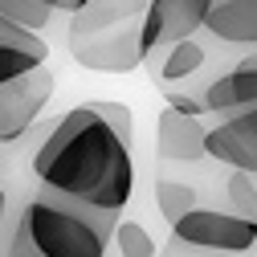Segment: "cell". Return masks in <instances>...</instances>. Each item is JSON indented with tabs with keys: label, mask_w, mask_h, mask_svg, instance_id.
Wrapping results in <instances>:
<instances>
[{
	"label": "cell",
	"mask_w": 257,
	"mask_h": 257,
	"mask_svg": "<svg viewBox=\"0 0 257 257\" xmlns=\"http://www.w3.org/2000/svg\"><path fill=\"white\" fill-rule=\"evenodd\" d=\"M33 176L102 212H122L135 192L131 110L110 98L74 106L33 151Z\"/></svg>",
	"instance_id": "obj_1"
},
{
	"label": "cell",
	"mask_w": 257,
	"mask_h": 257,
	"mask_svg": "<svg viewBox=\"0 0 257 257\" xmlns=\"http://www.w3.org/2000/svg\"><path fill=\"white\" fill-rule=\"evenodd\" d=\"M151 0H86L70 17V53L94 74H131L147 61L143 21Z\"/></svg>",
	"instance_id": "obj_2"
},
{
	"label": "cell",
	"mask_w": 257,
	"mask_h": 257,
	"mask_svg": "<svg viewBox=\"0 0 257 257\" xmlns=\"http://www.w3.org/2000/svg\"><path fill=\"white\" fill-rule=\"evenodd\" d=\"M21 229L41 257H106L118 216L41 184L21 212Z\"/></svg>",
	"instance_id": "obj_3"
},
{
	"label": "cell",
	"mask_w": 257,
	"mask_h": 257,
	"mask_svg": "<svg viewBox=\"0 0 257 257\" xmlns=\"http://www.w3.org/2000/svg\"><path fill=\"white\" fill-rule=\"evenodd\" d=\"M172 233L180 245L196 249H220V253H245L257 245V220L237 216L229 208H192L184 220L172 224Z\"/></svg>",
	"instance_id": "obj_4"
},
{
	"label": "cell",
	"mask_w": 257,
	"mask_h": 257,
	"mask_svg": "<svg viewBox=\"0 0 257 257\" xmlns=\"http://www.w3.org/2000/svg\"><path fill=\"white\" fill-rule=\"evenodd\" d=\"M216 0H151L147 5V21H143V49L155 53L172 41L184 37H200L208 29Z\"/></svg>",
	"instance_id": "obj_5"
},
{
	"label": "cell",
	"mask_w": 257,
	"mask_h": 257,
	"mask_svg": "<svg viewBox=\"0 0 257 257\" xmlns=\"http://www.w3.org/2000/svg\"><path fill=\"white\" fill-rule=\"evenodd\" d=\"M49 98H53V70L49 66L0 86V143L21 139L37 122V114L45 110Z\"/></svg>",
	"instance_id": "obj_6"
},
{
	"label": "cell",
	"mask_w": 257,
	"mask_h": 257,
	"mask_svg": "<svg viewBox=\"0 0 257 257\" xmlns=\"http://www.w3.org/2000/svg\"><path fill=\"white\" fill-rule=\"evenodd\" d=\"M200 98H204L208 114H216V122L245 114V110H257V49L237 57L233 70H224L212 82H204Z\"/></svg>",
	"instance_id": "obj_7"
},
{
	"label": "cell",
	"mask_w": 257,
	"mask_h": 257,
	"mask_svg": "<svg viewBox=\"0 0 257 257\" xmlns=\"http://www.w3.org/2000/svg\"><path fill=\"white\" fill-rule=\"evenodd\" d=\"M208 131L196 114H184L176 106H164L155 118V151L159 159H172V164H196L208 155Z\"/></svg>",
	"instance_id": "obj_8"
},
{
	"label": "cell",
	"mask_w": 257,
	"mask_h": 257,
	"mask_svg": "<svg viewBox=\"0 0 257 257\" xmlns=\"http://www.w3.org/2000/svg\"><path fill=\"white\" fill-rule=\"evenodd\" d=\"M208 155L229 164L233 172L257 176V110L233 114L224 122H212L208 131Z\"/></svg>",
	"instance_id": "obj_9"
},
{
	"label": "cell",
	"mask_w": 257,
	"mask_h": 257,
	"mask_svg": "<svg viewBox=\"0 0 257 257\" xmlns=\"http://www.w3.org/2000/svg\"><path fill=\"white\" fill-rule=\"evenodd\" d=\"M45 61H49V45L41 41V33L21 29L17 21H9L0 13V86L41 70Z\"/></svg>",
	"instance_id": "obj_10"
},
{
	"label": "cell",
	"mask_w": 257,
	"mask_h": 257,
	"mask_svg": "<svg viewBox=\"0 0 257 257\" xmlns=\"http://www.w3.org/2000/svg\"><path fill=\"white\" fill-rule=\"evenodd\" d=\"M208 57H212V49L204 45V33H200V37H184V41H172V45H164V49L147 53L143 66L151 70V78L164 86V90H176V82L196 78V74L208 66Z\"/></svg>",
	"instance_id": "obj_11"
},
{
	"label": "cell",
	"mask_w": 257,
	"mask_h": 257,
	"mask_svg": "<svg viewBox=\"0 0 257 257\" xmlns=\"http://www.w3.org/2000/svg\"><path fill=\"white\" fill-rule=\"evenodd\" d=\"M204 33L229 49H257V0H216Z\"/></svg>",
	"instance_id": "obj_12"
},
{
	"label": "cell",
	"mask_w": 257,
	"mask_h": 257,
	"mask_svg": "<svg viewBox=\"0 0 257 257\" xmlns=\"http://www.w3.org/2000/svg\"><path fill=\"white\" fill-rule=\"evenodd\" d=\"M78 9H82L78 0H0V13H5L9 21H17L21 29H33V33H41L57 13L74 17Z\"/></svg>",
	"instance_id": "obj_13"
},
{
	"label": "cell",
	"mask_w": 257,
	"mask_h": 257,
	"mask_svg": "<svg viewBox=\"0 0 257 257\" xmlns=\"http://www.w3.org/2000/svg\"><path fill=\"white\" fill-rule=\"evenodd\" d=\"M155 204H159V212H164L168 224L184 220L192 208H200L196 204V188L184 184V180H155Z\"/></svg>",
	"instance_id": "obj_14"
},
{
	"label": "cell",
	"mask_w": 257,
	"mask_h": 257,
	"mask_svg": "<svg viewBox=\"0 0 257 257\" xmlns=\"http://www.w3.org/2000/svg\"><path fill=\"white\" fill-rule=\"evenodd\" d=\"M224 200H229V212L257 220V184L249 172H233L224 180Z\"/></svg>",
	"instance_id": "obj_15"
},
{
	"label": "cell",
	"mask_w": 257,
	"mask_h": 257,
	"mask_svg": "<svg viewBox=\"0 0 257 257\" xmlns=\"http://www.w3.org/2000/svg\"><path fill=\"white\" fill-rule=\"evenodd\" d=\"M114 249H118L122 257H155V241H151V233L143 229L139 220H118Z\"/></svg>",
	"instance_id": "obj_16"
},
{
	"label": "cell",
	"mask_w": 257,
	"mask_h": 257,
	"mask_svg": "<svg viewBox=\"0 0 257 257\" xmlns=\"http://www.w3.org/2000/svg\"><path fill=\"white\" fill-rule=\"evenodd\" d=\"M5 257H41L37 245L29 241V233L21 229V220H17V229H13V241H9V253H5Z\"/></svg>",
	"instance_id": "obj_17"
},
{
	"label": "cell",
	"mask_w": 257,
	"mask_h": 257,
	"mask_svg": "<svg viewBox=\"0 0 257 257\" xmlns=\"http://www.w3.org/2000/svg\"><path fill=\"white\" fill-rule=\"evenodd\" d=\"M5 208H9V196L0 192V224H5Z\"/></svg>",
	"instance_id": "obj_18"
}]
</instances>
